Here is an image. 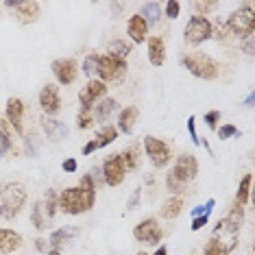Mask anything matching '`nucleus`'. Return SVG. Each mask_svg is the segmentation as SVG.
Wrapping results in <instances>:
<instances>
[{
	"mask_svg": "<svg viewBox=\"0 0 255 255\" xmlns=\"http://www.w3.org/2000/svg\"><path fill=\"white\" fill-rule=\"evenodd\" d=\"M170 175L177 179V181H181L183 185H188L190 181H194L196 175H199V161H196L194 155H179L175 166H172Z\"/></svg>",
	"mask_w": 255,
	"mask_h": 255,
	"instance_id": "6e6552de",
	"label": "nucleus"
},
{
	"mask_svg": "<svg viewBox=\"0 0 255 255\" xmlns=\"http://www.w3.org/2000/svg\"><path fill=\"white\" fill-rule=\"evenodd\" d=\"M212 37H216V39H227V37H229L227 26H225V24H216V26H212Z\"/></svg>",
	"mask_w": 255,
	"mask_h": 255,
	"instance_id": "37998d69",
	"label": "nucleus"
},
{
	"mask_svg": "<svg viewBox=\"0 0 255 255\" xmlns=\"http://www.w3.org/2000/svg\"><path fill=\"white\" fill-rule=\"evenodd\" d=\"M105 94H107V85L98 79H92L88 83V88L81 90V94H79L81 112H90V109L96 105V101H101Z\"/></svg>",
	"mask_w": 255,
	"mask_h": 255,
	"instance_id": "9b49d317",
	"label": "nucleus"
},
{
	"mask_svg": "<svg viewBox=\"0 0 255 255\" xmlns=\"http://www.w3.org/2000/svg\"><path fill=\"white\" fill-rule=\"evenodd\" d=\"M116 137H118V129H116V127H105V129L98 131V135L94 137V144H96V148H105Z\"/></svg>",
	"mask_w": 255,
	"mask_h": 255,
	"instance_id": "c85d7f7f",
	"label": "nucleus"
},
{
	"mask_svg": "<svg viewBox=\"0 0 255 255\" xmlns=\"http://www.w3.org/2000/svg\"><path fill=\"white\" fill-rule=\"evenodd\" d=\"M179 11H181V4L177 2V0H170V2L166 4V15L170 20H175V18H179Z\"/></svg>",
	"mask_w": 255,
	"mask_h": 255,
	"instance_id": "ea45409f",
	"label": "nucleus"
},
{
	"mask_svg": "<svg viewBox=\"0 0 255 255\" xmlns=\"http://www.w3.org/2000/svg\"><path fill=\"white\" fill-rule=\"evenodd\" d=\"M137 255H146V253H137Z\"/></svg>",
	"mask_w": 255,
	"mask_h": 255,
	"instance_id": "13d9d810",
	"label": "nucleus"
},
{
	"mask_svg": "<svg viewBox=\"0 0 255 255\" xmlns=\"http://www.w3.org/2000/svg\"><path fill=\"white\" fill-rule=\"evenodd\" d=\"M144 150H146L150 164L155 168H164L170 164V157H172V150L166 142H161L159 137H153V135H146L144 137Z\"/></svg>",
	"mask_w": 255,
	"mask_h": 255,
	"instance_id": "0eeeda50",
	"label": "nucleus"
},
{
	"mask_svg": "<svg viewBox=\"0 0 255 255\" xmlns=\"http://www.w3.org/2000/svg\"><path fill=\"white\" fill-rule=\"evenodd\" d=\"M103 179H105L107 185H112V188H118L120 183L125 181L127 177V168H125V161H123V155H112V157L105 159V164H103Z\"/></svg>",
	"mask_w": 255,
	"mask_h": 255,
	"instance_id": "1a4fd4ad",
	"label": "nucleus"
},
{
	"mask_svg": "<svg viewBox=\"0 0 255 255\" xmlns=\"http://www.w3.org/2000/svg\"><path fill=\"white\" fill-rule=\"evenodd\" d=\"M153 255H168V249H166V247H159V249H157V251H155Z\"/></svg>",
	"mask_w": 255,
	"mask_h": 255,
	"instance_id": "6e6d98bb",
	"label": "nucleus"
},
{
	"mask_svg": "<svg viewBox=\"0 0 255 255\" xmlns=\"http://www.w3.org/2000/svg\"><path fill=\"white\" fill-rule=\"evenodd\" d=\"M166 185H168V190H170V192H175V194H181V192H185V185H183L181 181H177V179L172 177L170 172H168V175H166Z\"/></svg>",
	"mask_w": 255,
	"mask_h": 255,
	"instance_id": "e433bc0d",
	"label": "nucleus"
},
{
	"mask_svg": "<svg viewBox=\"0 0 255 255\" xmlns=\"http://www.w3.org/2000/svg\"><path fill=\"white\" fill-rule=\"evenodd\" d=\"M127 72V61L125 59H118V57H112V55H101L98 57V70L96 74L101 79L98 81H118L123 79Z\"/></svg>",
	"mask_w": 255,
	"mask_h": 255,
	"instance_id": "423d86ee",
	"label": "nucleus"
},
{
	"mask_svg": "<svg viewBox=\"0 0 255 255\" xmlns=\"http://www.w3.org/2000/svg\"><path fill=\"white\" fill-rule=\"evenodd\" d=\"M242 220H245V207L234 203V205H231V212L225 218L218 220V225H216V229L214 231H225V234L238 236L240 234V229H242Z\"/></svg>",
	"mask_w": 255,
	"mask_h": 255,
	"instance_id": "f8f14e48",
	"label": "nucleus"
},
{
	"mask_svg": "<svg viewBox=\"0 0 255 255\" xmlns=\"http://www.w3.org/2000/svg\"><path fill=\"white\" fill-rule=\"evenodd\" d=\"M39 107H42V112L48 116V118H53V116L61 109V96H59L57 85L48 83L39 90Z\"/></svg>",
	"mask_w": 255,
	"mask_h": 255,
	"instance_id": "ddd939ff",
	"label": "nucleus"
},
{
	"mask_svg": "<svg viewBox=\"0 0 255 255\" xmlns=\"http://www.w3.org/2000/svg\"><path fill=\"white\" fill-rule=\"evenodd\" d=\"M26 188L18 181H9L0 185V216L4 220H13L22 212L26 203Z\"/></svg>",
	"mask_w": 255,
	"mask_h": 255,
	"instance_id": "f03ea898",
	"label": "nucleus"
},
{
	"mask_svg": "<svg viewBox=\"0 0 255 255\" xmlns=\"http://www.w3.org/2000/svg\"><path fill=\"white\" fill-rule=\"evenodd\" d=\"M131 53V44L123 42V39H116V42L109 44V55L112 57H118V59H125L127 55Z\"/></svg>",
	"mask_w": 255,
	"mask_h": 255,
	"instance_id": "7c9ffc66",
	"label": "nucleus"
},
{
	"mask_svg": "<svg viewBox=\"0 0 255 255\" xmlns=\"http://www.w3.org/2000/svg\"><path fill=\"white\" fill-rule=\"evenodd\" d=\"M61 168H63V170H66V172H77V168H79V164H77V159H66V161H63V164H61Z\"/></svg>",
	"mask_w": 255,
	"mask_h": 255,
	"instance_id": "de8ad7c7",
	"label": "nucleus"
},
{
	"mask_svg": "<svg viewBox=\"0 0 255 255\" xmlns=\"http://www.w3.org/2000/svg\"><path fill=\"white\" fill-rule=\"evenodd\" d=\"M188 131H190V140L199 146L201 140H199V133H196V118H194V116H190V118H188Z\"/></svg>",
	"mask_w": 255,
	"mask_h": 255,
	"instance_id": "a19ab883",
	"label": "nucleus"
},
{
	"mask_svg": "<svg viewBox=\"0 0 255 255\" xmlns=\"http://www.w3.org/2000/svg\"><path fill=\"white\" fill-rule=\"evenodd\" d=\"M35 249L39 253H48V240H44V238H37L35 240Z\"/></svg>",
	"mask_w": 255,
	"mask_h": 255,
	"instance_id": "09e8293b",
	"label": "nucleus"
},
{
	"mask_svg": "<svg viewBox=\"0 0 255 255\" xmlns=\"http://www.w3.org/2000/svg\"><path fill=\"white\" fill-rule=\"evenodd\" d=\"M48 255H61V253L57 251V249H50V251H48Z\"/></svg>",
	"mask_w": 255,
	"mask_h": 255,
	"instance_id": "4d7b16f0",
	"label": "nucleus"
},
{
	"mask_svg": "<svg viewBox=\"0 0 255 255\" xmlns=\"http://www.w3.org/2000/svg\"><path fill=\"white\" fill-rule=\"evenodd\" d=\"M137 116H140V109L137 107H125L118 116V129L123 133H131L133 129H135Z\"/></svg>",
	"mask_w": 255,
	"mask_h": 255,
	"instance_id": "4be33fe9",
	"label": "nucleus"
},
{
	"mask_svg": "<svg viewBox=\"0 0 255 255\" xmlns=\"http://www.w3.org/2000/svg\"><path fill=\"white\" fill-rule=\"evenodd\" d=\"M203 255H227V251H225L223 247H220V242L216 240V238H210L205 245V251H203Z\"/></svg>",
	"mask_w": 255,
	"mask_h": 255,
	"instance_id": "72a5a7b5",
	"label": "nucleus"
},
{
	"mask_svg": "<svg viewBox=\"0 0 255 255\" xmlns=\"http://www.w3.org/2000/svg\"><path fill=\"white\" fill-rule=\"evenodd\" d=\"M181 212H183V199L181 196H172V199H168L164 203V207H161V218L172 220V218H177Z\"/></svg>",
	"mask_w": 255,
	"mask_h": 255,
	"instance_id": "5701e85b",
	"label": "nucleus"
},
{
	"mask_svg": "<svg viewBox=\"0 0 255 255\" xmlns=\"http://www.w3.org/2000/svg\"><path fill=\"white\" fill-rule=\"evenodd\" d=\"M4 116H7L4 120L9 123V127H13L15 133H24V125H22V118H24V103H22L20 98H9Z\"/></svg>",
	"mask_w": 255,
	"mask_h": 255,
	"instance_id": "2eb2a0df",
	"label": "nucleus"
},
{
	"mask_svg": "<svg viewBox=\"0 0 255 255\" xmlns=\"http://www.w3.org/2000/svg\"><path fill=\"white\" fill-rule=\"evenodd\" d=\"M140 196H142V192H140V188H135V192H133L131 196H129V203H127V210H133V207L140 203Z\"/></svg>",
	"mask_w": 255,
	"mask_h": 255,
	"instance_id": "49530a36",
	"label": "nucleus"
},
{
	"mask_svg": "<svg viewBox=\"0 0 255 255\" xmlns=\"http://www.w3.org/2000/svg\"><path fill=\"white\" fill-rule=\"evenodd\" d=\"M123 161H125L127 170H135V168L140 166V146H137V144H129L127 150L123 153Z\"/></svg>",
	"mask_w": 255,
	"mask_h": 255,
	"instance_id": "bb28decb",
	"label": "nucleus"
},
{
	"mask_svg": "<svg viewBox=\"0 0 255 255\" xmlns=\"http://www.w3.org/2000/svg\"><path fill=\"white\" fill-rule=\"evenodd\" d=\"M92 125H94V118L90 116V112H79V116H77V127L79 129H90Z\"/></svg>",
	"mask_w": 255,
	"mask_h": 255,
	"instance_id": "58836bf2",
	"label": "nucleus"
},
{
	"mask_svg": "<svg viewBox=\"0 0 255 255\" xmlns=\"http://www.w3.org/2000/svg\"><path fill=\"white\" fill-rule=\"evenodd\" d=\"M229 35H236L240 39H249L255 33V13H253V2H247L242 9L234 11V13L225 22Z\"/></svg>",
	"mask_w": 255,
	"mask_h": 255,
	"instance_id": "20e7f679",
	"label": "nucleus"
},
{
	"mask_svg": "<svg viewBox=\"0 0 255 255\" xmlns=\"http://www.w3.org/2000/svg\"><path fill=\"white\" fill-rule=\"evenodd\" d=\"M218 120H220V112H207L205 114V125L210 127V129H218Z\"/></svg>",
	"mask_w": 255,
	"mask_h": 255,
	"instance_id": "79ce46f5",
	"label": "nucleus"
},
{
	"mask_svg": "<svg viewBox=\"0 0 255 255\" xmlns=\"http://www.w3.org/2000/svg\"><path fill=\"white\" fill-rule=\"evenodd\" d=\"M53 74L57 77L61 85H70L77 81L79 74V66L74 59H55L53 61Z\"/></svg>",
	"mask_w": 255,
	"mask_h": 255,
	"instance_id": "4468645a",
	"label": "nucleus"
},
{
	"mask_svg": "<svg viewBox=\"0 0 255 255\" xmlns=\"http://www.w3.org/2000/svg\"><path fill=\"white\" fill-rule=\"evenodd\" d=\"M207 223H210V216H196V218H192V231L203 229Z\"/></svg>",
	"mask_w": 255,
	"mask_h": 255,
	"instance_id": "a18cd8bd",
	"label": "nucleus"
},
{
	"mask_svg": "<svg viewBox=\"0 0 255 255\" xmlns=\"http://www.w3.org/2000/svg\"><path fill=\"white\" fill-rule=\"evenodd\" d=\"M31 220H33V225H35L37 231L48 229V216H46L42 203H35V205H33V210H31Z\"/></svg>",
	"mask_w": 255,
	"mask_h": 255,
	"instance_id": "cd10ccee",
	"label": "nucleus"
},
{
	"mask_svg": "<svg viewBox=\"0 0 255 255\" xmlns=\"http://www.w3.org/2000/svg\"><path fill=\"white\" fill-rule=\"evenodd\" d=\"M94 150H98V148H96L94 140H90V142H88V144H85V146H83V155H92V153H94Z\"/></svg>",
	"mask_w": 255,
	"mask_h": 255,
	"instance_id": "8fccbe9b",
	"label": "nucleus"
},
{
	"mask_svg": "<svg viewBox=\"0 0 255 255\" xmlns=\"http://www.w3.org/2000/svg\"><path fill=\"white\" fill-rule=\"evenodd\" d=\"M4 7H11V9H18V7H20V0H7V2H4Z\"/></svg>",
	"mask_w": 255,
	"mask_h": 255,
	"instance_id": "864d4df0",
	"label": "nucleus"
},
{
	"mask_svg": "<svg viewBox=\"0 0 255 255\" xmlns=\"http://www.w3.org/2000/svg\"><path fill=\"white\" fill-rule=\"evenodd\" d=\"M218 135H220V140H227V137H238L240 131H238V127H234V125H223L218 129Z\"/></svg>",
	"mask_w": 255,
	"mask_h": 255,
	"instance_id": "4c0bfd02",
	"label": "nucleus"
},
{
	"mask_svg": "<svg viewBox=\"0 0 255 255\" xmlns=\"http://www.w3.org/2000/svg\"><path fill=\"white\" fill-rule=\"evenodd\" d=\"M212 9H216V2H212V0H205V2H194V11H196V15L199 18H205L207 13H210Z\"/></svg>",
	"mask_w": 255,
	"mask_h": 255,
	"instance_id": "f704fd0d",
	"label": "nucleus"
},
{
	"mask_svg": "<svg viewBox=\"0 0 255 255\" xmlns=\"http://www.w3.org/2000/svg\"><path fill=\"white\" fill-rule=\"evenodd\" d=\"M116 109H118V103H116L114 98H101V103H96V107H94V118L107 120Z\"/></svg>",
	"mask_w": 255,
	"mask_h": 255,
	"instance_id": "b1692460",
	"label": "nucleus"
},
{
	"mask_svg": "<svg viewBox=\"0 0 255 255\" xmlns=\"http://www.w3.org/2000/svg\"><path fill=\"white\" fill-rule=\"evenodd\" d=\"M59 210L70 216H79L94 207L96 203V185L92 181L90 175H83L77 188H66L59 194Z\"/></svg>",
	"mask_w": 255,
	"mask_h": 255,
	"instance_id": "f257e3e1",
	"label": "nucleus"
},
{
	"mask_svg": "<svg viewBox=\"0 0 255 255\" xmlns=\"http://www.w3.org/2000/svg\"><path fill=\"white\" fill-rule=\"evenodd\" d=\"M214 207H216V201L210 199V201L205 203V205L194 207V210H192V218H196V216H210V214L214 212Z\"/></svg>",
	"mask_w": 255,
	"mask_h": 255,
	"instance_id": "c9c22d12",
	"label": "nucleus"
},
{
	"mask_svg": "<svg viewBox=\"0 0 255 255\" xmlns=\"http://www.w3.org/2000/svg\"><path fill=\"white\" fill-rule=\"evenodd\" d=\"M148 61L153 66H161L166 61V44L161 37H148Z\"/></svg>",
	"mask_w": 255,
	"mask_h": 255,
	"instance_id": "412c9836",
	"label": "nucleus"
},
{
	"mask_svg": "<svg viewBox=\"0 0 255 255\" xmlns=\"http://www.w3.org/2000/svg\"><path fill=\"white\" fill-rule=\"evenodd\" d=\"M251 183H253V175H245V177H242L240 185H238V192H236V203H238V205L245 207L249 203V196H251Z\"/></svg>",
	"mask_w": 255,
	"mask_h": 255,
	"instance_id": "393cba45",
	"label": "nucleus"
},
{
	"mask_svg": "<svg viewBox=\"0 0 255 255\" xmlns=\"http://www.w3.org/2000/svg\"><path fill=\"white\" fill-rule=\"evenodd\" d=\"M98 57L101 55H96V53H92L85 57V61H83V74L85 77H94L96 70H98Z\"/></svg>",
	"mask_w": 255,
	"mask_h": 255,
	"instance_id": "2f4dec72",
	"label": "nucleus"
},
{
	"mask_svg": "<svg viewBox=\"0 0 255 255\" xmlns=\"http://www.w3.org/2000/svg\"><path fill=\"white\" fill-rule=\"evenodd\" d=\"M22 247V236L13 229H0V253H13Z\"/></svg>",
	"mask_w": 255,
	"mask_h": 255,
	"instance_id": "6ab92c4d",
	"label": "nucleus"
},
{
	"mask_svg": "<svg viewBox=\"0 0 255 255\" xmlns=\"http://www.w3.org/2000/svg\"><path fill=\"white\" fill-rule=\"evenodd\" d=\"M183 37L188 44L192 46H199L203 42L212 37V22L207 18H199V15H192L185 24V31H183Z\"/></svg>",
	"mask_w": 255,
	"mask_h": 255,
	"instance_id": "39448f33",
	"label": "nucleus"
},
{
	"mask_svg": "<svg viewBox=\"0 0 255 255\" xmlns=\"http://www.w3.org/2000/svg\"><path fill=\"white\" fill-rule=\"evenodd\" d=\"M127 33H129L131 42H135V44L146 42L148 24L142 20V15H140V13H137V15H131V18H129V22H127Z\"/></svg>",
	"mask_w": 255,
	"mask_h": 255,
	"instance_id": "dca6fc26",
	"label": "nucleus"
},
{
	"mask_svg": "<svg viewBox=\"0 0 255 255\" xmlns=\"http://www.w3.org/2000/svg\"><path fill=\"white\" fill-rule=\"evenodd\" d=\"M142 20L146 24H157L159 18H161V4L159 2H146L142 7Z\"/></svg>",
	"mask_w": 255,
	"mask_h": 255,
	"instance_id": "a878e982",
	"label": "nucleus"
},
{
	"mask_svg": "<svg viewBox=\"0 0 255 255\" xmlns=\"http://www.w3.org/2000/svg\"><path fill=\"white\" fill-rule=\"evenodd\" d=\"M133 236H135L137 242H144V245H157L161 240V236H164V231H161L159 223L155 218H144L142 223L133 229Z\"/></svg>",
	"mask_w": 255,
	"mask_h": 255,
	"instance_id": "9d476101",
	"label": "nucleus"
},
{
	"mask_svg": "<svg viewBox=\"0 0 255 255\" xmlns=\"http://www.w3.org/2000/svg\"><path fill=\"white\" fill-rule=\"evenodd\" d=\"M26 153L28 155H33V157H35L37 155V140H35V135H26Z\"/></svg>",
	"mask_w": 255,
	"mask_h": 255,
	"instance_id": "c03bdc74",
	"label": "nucleus"
},
{
	"mask_svg": "<svg viewBox=\"0 0 255 255\" xmlns=\"http://www.w3.org/2000/svg\"><path fill=\"white\" fill-rule=\"evenodd\" d=\"M42 129H44L46 135H48V140H53V142H61L63 137L68 135V127L63 125L61 120L48 118V116L42 118Z\"/></svg>",
	"mask_w": 255,
	"mask_h": 255,
	"instance_id": "f3484780",
	"label": "nucleus"
},
{
	"mask_svg": "<svg viewBox=\"0 0 255 255\" xmlns=\"http://www.w3.org/2000/svg\"><path fill=\"white\" fill-rule=\"evenodd\" d=\"M245 53H247L249 57H251V55H253V37H249V39H247V42H245Z\"/></svg>",
	"mask_w": 255,
	"mask_h": 255,
	"instance_id": "3c124183",
	"label": "nucleus"
},
{
	"mask_svg": "<svg viewBox=\"0 0 255 255\" xmlns=\"http://www.w3.org/2000/svg\"><path fill=\"white\" fill-rule=\"evenodd\" d=\"M109 7H112L114 15H116V18H118V13H120V11H123V4H120V2H112V4H109Z\"/></svg>",
	"mask_w": 255,
	"mask_h": 255,
	"instance_id": "603ef678",
	"label": "nucleus"
},
{
	"mask_svg": "<svg viewBox=\"0 0 255 255\" xmlns=\"http://www.w3.org/2000/svg\"><path fill=\"white\" fill-rule=\"evenodd\" d=\"M253 101H255V94L251 92V94L247 96V103H245V105H247V107H253Z\"/></svg>",
	"mask_w": 255,
	"mask_h": 255,
	"instance_id": "5fc2aeb1",
	"label": "nucleus"
},
{
	"mask_svg": "<svg viewBox=\"0 0 255 255\" xmlns=\"http://www.w3.org/2000/svg\"><path fill=\"white\" fill-rule=\"evenodd\" d=\"M77 236H79V229H77V227H61V229H55L53 234H50V238H48V245L59 251V247L68 245V242L74 240Z\"/></svg>",
	"mask_w": 255,
	"mask_h": 255,
	"instance_id": "aec40b11",
	"label": "nucleus"
},
{
	"mask_svg": "<svg viewBox=\"0 0 255 255\" xmlns=\"http://www.w3.org/2000/svg\"><path fill=\"white\" fill-rule=\"evenodd\" d=\"M0 140L7 144L9 148L13 146V131H11V127H9V123L4 118H0Z\"/></svg>",
	"mask_w": 255,
	"mask_h": 255,
	"instance_id": "473e14b6",
	"label": "nucleus"
},
{
	"mask_svg": "<svg viewBox=\"0 0 255 255\" xmlns=\"http://www.w3.org/2000/svg\"><path fill=\"white\" fill-rule=\"evenodd\" d=\"M181 66H183L190 74H194L196 79L212 81V79L218 77V63L214 61L210 55L201 53V50H194V53L183 55V57H181Z\"/></svg>",
	"mask_w": 255,
	"mask_h": 255,
	"instance_id": "7ed1b4c3",
	"label": "nucleus"
},
{
	"mask_svg": "<svg viewBox=\"0 0 255 255\" xmlns=\"http://www.w3.org/2000/svg\"><path fill=\"white\" fill-rule=\"evenodd\" d=\"M15 15H18V22L20 24H33V22H37L39 18V2L35 0H24V2H20V7L15 9Z\"/></svg>",
	"mask_w": 255,
	"mask_h": 255,
	"instance_id": "a211bd4d",
	"label": "nucleus"
},
{
	"mask_svg": "<svg viewBox=\"0 0 255 255\" xmlns=\"http://www.w3.org/2000/svg\"><path fill=\"white\" fill-rule=\"evenodd\" d=\"M57 199H59V194H57L55 190H48V192H46V199H44L42 205H44V212H46V216H48V220L55 216L57 210H59V201Z\"/></svg>",
	"mask_w": 255,
	"mask_h": 255,
	"instance_id": "c756f323",
	"label": "nucleus"
}]
</instances>
